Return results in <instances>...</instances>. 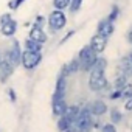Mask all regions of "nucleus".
<instances>
[{
  "label": "nucleus",
  "mask_w": 132,
  "mask_h": 132,
  "mask_svg": "<svg viewBox=\"0 0 132 132\" xmlns=\"http://www.w3.org/2000/svg\"><path fill=\"white\" fill-rule=\"evenodd\" d=\"M3 53L8 56V59L11 61V64L14 65V67H17V65L20 64L22 48H20V44H19L17 40H13V42H11V45H10V48H8V50H5Z\"/></svg>",
  "instance_id": "obj_7"
},
{
  "label": "nucleus",
  "mask_w": 132,
  "mask_h": 132,
  "mask_svg": "<svg viewBox=\"0 0 132 132\" xmlns=\"http://www.w3.org/2000/svg\"><path fill=\"white\" fill-rule=\"evenodd\" d=\"M81 5H82V0H70V5H69L70 13H72V14L78 13L79 8H81Z\"/></svg>",
  "instance_id": "obj_20"
},
{
  "label": "nucleus",
  "mask_w": 132,
  "mask_h": 132,
  "mask_svg": "<svg viewBox=\"0 0 132 132\" xmlns=\"http://www.w3.org/2000/svg\"><path fill=\"white\" fill-rule=\"evenodd\" d=\"M30 37L34 39V40H37V42H40L42 45L47 42V34H45L44 28L39 27V25H34V27L30 30Z\"/></svg>",
  "instance_id": "obj_12"
},
{
  "label": "nucleus",
  "mask_w": 132,
  "mask_h": 132,
  "mask_svg": "<svg viewBox=\"0 0 132 132\" xmlns=\"http://www.w3.org/2000/svg\"><path fill=\"white\" fill-rule=\"evenodd\" d=\"M69 126H73L67 118H65L64 115H61V117H57V129L61 130V132H64L65 129H67Z\"/></svg>",
  "instance_id": "obj_17"
},
{
  "label": "nucleus",
  "mask_w": 132,
  "mask_h": 132,
  "mask_svg": "<svg viewBox=\"0 0 132 132\" xmlns=\"http://www.w3.org/2000/svg\"><path fill=\"white\" fill-rule=\"evenodd\" d=\"M23 2H25V0H14V2L10 5V8H14V10H16V8H19V6H20Z\"/></svg>",
  "instance_id": "obj_24"
},
{
  "label": "nucleus",
  "mask_w": 132,
  "mask_h": 132,
  "mask_svg": "<svg viewBox=\"0 0 132 132\" xmlns=\"http://www.w3.org/2000/svg\"><path fill=\"white\" fill-rule=\"evenodd\" d=\"M89 45L93 48V51H95V53L101 54V53L106 50V47H107V37H104V36H101L100 33H96V34H93V36H92V39H90V44H89Z\"/></svg>",
  "instance_id": "obj_9"
},
{
  "label": "nucleus",
  "mask_w": 132,
  "mask_h": 132,
  "mask_svg": "<svg viewBox=\"0 0 132 132\" xmlns=\"http://www.w3.org/2000/svg\"><path fill=\"white\" fill-rule=\"evenodd\" d=\"M17 31V22L11 17V14H3L0 17V33L5 37H13Z\"/></svg>",
  "instance_id": "obj_6"
},
{
  "label": "nucleus",
  "mask_w": 132,
  "mask_h": 132,
  "mask_svg": "<svg viewBox=\"0 0 132 132\" xmlns=\"http://www.w3.org/2000/svg\"><path fill=\"white\" fill-rule=\"evenodd\" d=\"M47 23H48V28L51 33H57L67 23V16L61 10H53L47 17Z\"/></svg>",
  "instance_id": "obj_4"
},
{
  "label": "nucleus",
  "mask_w": 132,
  "mask_h": 132,
  "mask_svg": "<svg viewBox=\"0 0 132 132\" xmlns=\"http://www.w3.org/2000/svg\"><path fill=\"white\" fill-rule=\"evenodd\" d=\"M70 5V0H53V6L54 10H61V11H65Z\"/></svg>",
  "instance_id": "obj_18"
},
{
  "label": "nucleus",
  "mask_w": 132,
  "mask_h": 132,
  "mask_svg": "<svg viewBox=\"0 0 132 132\" xmlns=\"http://www.w3.org/2000/svg\"><path fill=\"white\" fill-rule=\"evenodd\" d=\"M42 61V51H31V50H22L20 64L25 70H34Z\"/></svg>",
  "instance_id": "obj_5"
},
{
  "label": "nucleus",
  "mask_w": 132,
  "mask_h": 132,
  "mask_svg": "<svg viewBox=\"0 0 132 132\" xmlns=\"http://www.w3.org/2000/svg\"><path fill=\"white\" fill-rule=\"evenodd\" d=\"M93 126H95V115L92 113L89 104L82 106L79 110V115L76 118V123H75L76 132H89Z\"/></svg>",
  "instance_id": "obj_2"
},
{
  "label": "nucleus",
  "mask_w": 132,
  "mask_h": 132,
  "mask_svg": "<svg viewBox=\"0 0 132 132\" xmlns=\"http://www.w3.org/2000/svg\"><path fill=\"white\" fill-rule=\"evenodd\" d=\"M132 96V84H129V82H126L123 87H121V98H130Z\"/></svg>",
  "instance_id": "obj_19"
},
{
  "label": "nucleus",
  "mask_w": 132,
  "mask_h": 132,
  "mask_svg": "<svg viewBox=\"0 0 132 132\" xmlns=\"http://www.w3.org/2000/svg\"><path fill=\"white\" fill-rule=\"evenodd\" d=\"M65 109H67V103H65V96H53L51 98V110L53 115L57 118L61 115H64Z\"/></svg>",
  "instance_id": "obj_10"
},
{
  "label": "nucleus",
  "mask_w": 132,
  "mask_h": 132,
  "mask_svg": "<svg viewBox=\"0 0 132 132\" xmlns=\"http://www.w3.org/2000/svg\"><path fill=\"white\" fill-rule=\"evenodd\" d=\"M90 76H89V87L90 90L93 92H109V81L106 78V72H100V70H95L92 69L90 72Z\"/></svg>",
  "instance_id": "obj_3"
},
{
  "label": "nucleus",
  "mask_w": 132,
  "mask_h": 132,
  "mask_svg": "<svg viewBox=\"0 0 132 132\" xmlns=\"http://www.w3.org/2000/svg\"><path fill=\"white\" fill-rule=\"evenodd\" d=\"M89 132H90V130H89Z\"/></svg>",
  "instance_id": "obj_28"
},
{
  "label": "nucleus",
  "mask_w": 132,
  "mask_h": 132,
  "mask_svg": "<svg viewBox=\"0 0 132 132\" xmlns=\"http://www.w3.org/2000/svg\"><path fill=\"white\" fill-rule=\"evenodd\" d=\"M113 31H115V25H113V22L110 20V19H103V20H100L98 22V28H96V33H100L101 36H104V37H110L112 34H113Z\"/></svg>",
  "instance_id": "obj_8"
},
{
  "label": "nucleus",
  "mask_w": 132,
  "mask_h": 132,
  "mask_svg": "<svg viewBox=\"0 0 132 132\" xmlns=\"http://www.w3.org/2000/svg\"><path fill=\"white\" fill-rule=\"evenodd\" d=\"M0 62H2V50H0Z\"/></svg>",
  "instance_id": "obj_26"
},
{
  "label": "nucleus",
  "mask_w": 132,
  "mask_h": 132,
  "mask_svg": "<svg viewBox=\"0 0 132 132\" xmlns=\"http://www.w3.org/2000/svg\"><path fill=\"white\" fill-rule=\"evenodd\" d=\"M118 13H120V8H118V6H117V5H115V6H113V8H112V11H110V14H109V16H107V19H110V20H112V22H113V20H115V19H117V17H118Z\"/></svg>",
  "instance_id": "obj_22"
},
{
  "label": "nucleus",
  "mask_w": 132,
  "mask_h": 132,
  "mask_svg": "<svg viewBox=\"0 0 132 132\" xmlns=\"http://www.w3.org/2000/svg\"><path fill=\"white\" fill-rule=\"evenodd\" d=\"M127 40H129V44L132 45V30H129V33H127Z\"/></svg>",
  "instance_id": "obj_25"
},
{
  "label": "nucleus",
  "mask_w": 132,
  "mask_h": 132,
  "mask_svg": "<svg viewBox=\"0 0 132 132\" xmlns=\"http://www.w3.org/2000/svg\"><path fill=\"white\" fill-rule=\"evenodd\" d=\"M23 47H25V50H31V51H42V44H40V42H37V40H34V39H31V37L25 39Z\"/></svg>",
  "instance_id": "obj_14"
},
{
  "label": "nucleus",
  "mask_w": 132,
  "mask_h": 132,
  "mask_svg": "<svg viewBox=\"0 0 132 132\" xmlns=\"http://www.w3.org/2000/svg\"><path fill=\"white\" fill-rule=\"evenodd\" d=\"M121 120H123V113H121V112H120L117 107L110 109V123H113V124H118Z\"/></svg>",
  "instance_id": "obj_16"
},
{
  "label": "nucleus",
  "mask_w": 132,
  "mask_h": 132,
  "mask_svg": "<svg viewBox=\"0 0 132 132\" xmlns=\"http://www.w3.org/2000/svg\"><path fill=\"white\" fill-rule=\"evenodd\" d=\"M124 109H126V110H132V96H130V98H126Z\"/></svg>",
  "instance_id": "obj_23"
},
{
  "label": "nucleus",
  "mask_w": 132,
  "mask_h": 132,
  "mask_svg": "<svg viewBox=\"0 0 132 132\" xmlns=\"http://www.w3.org/2000/svg\"><path fill=\"white\" fill-rule=\"evenodd\" d=\"M101 132H117V124L113 123H107V124H103V127H100Z\"/></svg>",
  "instance_id": "obj_21"
},
{
  "label": "nucleus",
  "mask_w": 132,
  "mask_h": 132,
  "mask_svg": "<svg viewBox=\"0 0 132 132\" xmlns=\"http://www.w3.org/2000/svg\"><path fill=\"white\" fill-rule=\"evenodd\" d=\"M64 76H57V81H56V87H54V93L53 96H65V86H67V82H65Z\"/></svg>",
  "instance_id": "obj_13"
},
{
  "label": "nucleus",
  "mask_w": 132,
  "mask_h": 132,
  "mask_svg": "<svg viewBox=\"0 0 132 132\" xmlns=\"http://www.w3.org/2000/svg\"><path fill=\"white\" fill-rule=\"evenodd\" d=\"M96 57H98V53H95V51H93V48H92L90 45H84V47L79 50V53H78L79 70H81V72L89 73V72L93 69Z\"/></svg>",
  "instance_id": "obj_1"
},
{
  "label": "nucleus",
  "mask_w": 132,
  "mask_h": 132,
  "mask_svg": "<svg viewBox=\"0 0 132 132\" xmlns=\"http://www.w3.org/2000/svg\"><path fill=\"white\" fill-rule=\"evenodd\" d=\"M93 69H95V70H100V72H106V70H107V59L98 54V57H96V61H95V65H93Z\"/></svg>",
  "instance_id": "obj_15"
},
{
  "label": "nucleus",
  "mask_w": 132,
  "mask_h": 132,
  "mask_svg": "<svg viewBox=\"0 0 132 132\" xmlns=\"http://www.w3.org/2000/svg\"><path fill=\"white\" fill-rule=\"evenodd\" d=\"M130 30H132V25H130Z\"/></svg>",
  "instance_id": "obj_27"
},
{
  "label": "nucleus",
  "mask_w": 132,
  "mask_h": 132,
  "mask_svg": "<svg viewBox=\"0 0 132 132\" xmlns=\"http://www.w3.org/2000/svg\"><path fill=\"white\" fill-rule=\"evenodd\" d=\"M89 107H90L92 113L95 115V118H100V117L106 115V113H107V110H109L107 104H106L103 100H95V101H92V103L89 104Z\"/></svg>",
  "instance_id": "obj_11"
}]
</instances>
